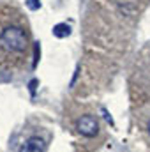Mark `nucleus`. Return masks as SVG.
Returning a JSON list of instances; mask_svg holds the SVG:
<instances>
[{"label": "nucleus", "instance_id": "nucleus-8", "mask_svg": "<svg viewBox=\"0 0 150 152\" xmlns=\"http://www.w3.org/2000/svg\"><path fill=\"white\" fill-rule=\"evenodd\" d=\"M36 83H37V81H36V80H34V81H32V83H30V92H32V94H34V90H36Z\"/></svg>", "mask_w": 150, "mask_h": 152}, {"label": "nucleus", "instance_id": "nucleus-1", "mask_svg": "<svg viewBox=\"0 0 150 152\" xmlns=\"http://www.w3.org/2000/svg\"><path fill=\"white\" fill-rule=\"evenodd\" d=\"M0 39L12 51H25L27 44H28L25 32L20 27H7V28H4L2 34H0Z\"/></svg>", "mask_w": 150, "mask_h": 152}, {"label": "nucleus", "instance_id": "nucleus-5", "mask_svg": "<svg viewBox=\"0 0 150 152\" xmlns=\"http://www.w3.org/2000/svg\"><path fill=\"white\" fill-rule=\"evenodd\" d=\"M25 4H27V7H28L30 11H37V9H41V2H39V0H27Z\"/></svg>", "mask_w": 150, "mask_h": 152}, {"label": "nucleus", "instance_id": "nucleus-6", "mask_svg": "<svg viewBox=\"0 0 150 152\" xmlns=\"http://www.w3.org/2000/svg\"><path fill=\"white\" fill-rule=\"evenodd\" d=\"M34 53H36V58H34V66H36L39 60V42H36V46H34Z\"/></svg>", "mask_w": 150, "mask_h": 152}, {"label": "nucleus", "instance_id": "nucleus-3", "mask_svg": "<svg viewBox=\"0 0 150 152\" xmlns=\"http://www.w3.org/2000/svg\"><path fill=\"white\" fill-rule=\"evenodd\" d=\"M44 151H46V143H44V140L39 138V136H32V138L27 140V142L21 145V149H20V152H44Z\"/></svg>", "mask_w": 150, "mask_h": 152}, {"label": "nucleus", "instance_id": "nucleus-7", "mask_svg": "<svg viewBox=\"0 0 150 152\" xmlns=\"http://www.w3.org/2000/svg\"><path fill=\"white\" fill-rule=\"evenodd\" d=\"M103 113H104V118H106V120H108L110 124H113V118H111V117H110V113H108V112H106L104 108H103Z\"/></svg>", "mask_w": 150, "mask_h": 152}, {"label": "nucleus", "instance_id": "nucleus-4", "mask_svg": "<svg viewBox=\"0 0 150 152\" xmlns=\"http://www.w3.org/2000/svg\"><path fill=\"white\" fill-rule=\"evenodd\" d=\"M71 34V27L67 25V23H58V25H55L53 27V36L58 39H64L67 37Z\"/></svg>", "mask_w": 150, "mask_h": 152}, {"label": "nucleus", "instance_id": "nucleus-2", "mask_svg": "<svg viewBox=\"0 0 150 152\" xmlns=\"http://www.w3.org/2000/svg\"><path fill=\"white\" fill-rule=\"evenodd\" d=\"M78 131L83 134V136H95L97 131H99V126H97V120L92 117V115H85L78 120Z\"/></svg>", "mask_w": 150, "mask_h": 152}, {"label": "nucleus", "instance_id": "nucleus-9", "mask_svg": "<svg viewBox=\"0 0 150 152\" xmlns=\"http://www.w3.org/2000/svg\"><path fill=\"white\" fill-rule=\"evenodd\" d=\"M149 133H150V122H149Z\"/></svg>", "mask_w": 150, "mask_h": 152}]
</instances>
